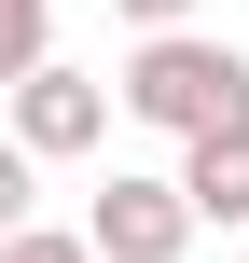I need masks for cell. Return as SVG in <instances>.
I'll return each mask as SVG.
<instances>
[{"instance_id": "obj_1", "label": "cell", "mask_w": 249, "mask_h": 263, "mask_svg": "<svg viewBox=\"0 0 249 263\" xmlns=\"http://www.w3.org/2000/svg\"><path fill=\"white\" fill-rule=\"evenodd\" d=\"M111 111H139L152 139L249 125V55H236V42H208V28H139V55L111 69Z\"/></svg>"}, {"instance_id": "obj_2", "label": "cell", "mask_w": 249, "mask_h": 263, "mask_svg": "<svg viewBox=\"0 0 249 263\" xmlns=\"http://www.w3.org/2000/svg\"><path fill=\"white\" fill-rule=\"evenodd\" d=\"M83 250H97V263H180V250H194V194L111 166V194L83 208Z\"/></svg>"}, {"instance_id": "obj_3", "label": "cell", "mask_w": 249, "mask_h": 263, "mask_svg": "<svg viewBox=\"0 0 249 263\" xmlns=\"http://www.w3.org/2000/svg\"><path fill=\"white\" fill-rule=\"evenodd\" d=\"M14 139H28L42 166L97 153V139H111V83H97V69H55V55H42V69L14 83Z\"/></svg>"}, {"instance_id": "obj_4", "label": "cell", "mask_w": 249, "mask_h": 263, "mask_svg": "<svg viewBox=\"0 0 249 263\" xmlns=\"http://www.w3.org/2000/svg\"><path fill=\"white\" fill-rule=\"evenodd\" d=\"M180 194H194V222H249V125L180 139Z\"/></svg>"}, {"instance_id": "obj_5", "label": "cell", "mask_w": 249, "mask_h": 263, "mask_svg": "<svg viewBox=\"0 0 249 263\" xmlns=\"http://www.w3.org/2000/svg\"><path fill=\"white\" fill-rule=\"evenodd\" d=\"M42 55H55V0H0V97H14Z\"/></svg>"}, {"instance_id": "obj_6", "label": "cell", "mask_w": 249, "mask_h": 263, "mask_svg": "<svg viewBox=\"0 0 249 263\" xmlns=\"http://www.w3.org/2000/svg\"><path fill=\"white\" fill-rule=\"evenodd\" d=\"M28 194H42V153H28V139H0V236L28 222Z\"/></svg>"}, {"instance_id": "obj_7", "label": "cell", "mask_w": 249, "mask_h": 263, "mask_svg": "<svg viewBox=\"0 0 249 263\" xmlns=\"http://www.w3.org/2000/svg\"><path fill=\"white\" fill-rule=\"evenodd\" d=\"M0 263H97V250H83V236H42V222H14V236H0Z\"/></svg>"}, {"instance_id": "obj_8", "label": "cell", "mask_w": 249, "mask_h": 263, "mask_svg": "<svg viewBox=\"0 0 249 263\" xmlns=\"http://www.w3.org/2000/svg\"><path fill=\"white\" fill-rule=\"evenodd\" d=\"M125 28H194V0H111Z\"/></svg>"}]
</instances>
